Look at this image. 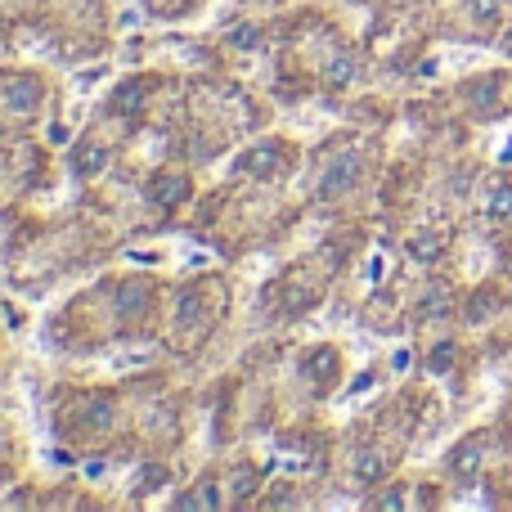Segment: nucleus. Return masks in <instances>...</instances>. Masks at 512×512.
Wrapping results in <instances>:
<instances>
[{"label":"nucleus","instance_id":"nucleus-13","mask_svg":"<svg viewBox=\"0 0 512 512\" xmlns=\"http://www.w3.org/2000/svg\"><path fill=\"white\" fill-rule=\"evenodd\" d=\"M450 310V292L445 288H427V297H423V315L427 319H436V315H445Z\"/></svg>","mask_w":512,"mask_h":512},{"label":"nucleus","instance_id":"nucleus-17","mask_svg":"<svg viewBox=\"0 0 512 512\" xmlns=\"http://www.w3.org/2000/svg\"><path fill=\"white\" fill-rule=\"evenodd\" d=\"M162 481H167V472H162V468H149V472H144V477H140V490H149V486H162Z\"/></svg>","mask_w":512,"mask_h":512},{"label":"nucleus","instance_id":"nucleus-1","mask_svg":"<svg viewBox=\"0 0 512 512\" xmlns=\"http://www.w3.org/2000/svg\"><path fill=\"white\" fill-rule=\"evenodd\" d=\"M360 176H364L360 153H342V158L324 171V180H319V198H324V203H337V198H346L355 185H360Z\"/></svg>","mask_w":512,"mask_h":512},{"label":"nucleus","instance_id":"nucleus-5","mask_svg":"<svg viewBox=\"0 0 512 512\" xmlns=\"http://www.w3.org/2000/svg\"><path fill=\"white\" fill-rule=\"evenodd\" d=\"M108 162V149H99V140H86L77 149V158H72V167H77V176H99Z\"/></svg>","mask_w":512,"mask_h":512},{"label":"nucleus","instance_id":"nucleus-18","mask_svg":"<svg viewBox=\"0 0 512 512\" xmlns=\"http://www.w3.org/2000/svg\"><path fill=\"white\" fill-rule=\"evenodd\" d=\"M230 41H234V45H256V27H239Z\"/></svg>","mask_w":512,"mask_h":512},{"label":"nucleus","instance_id":"nucleus-9","mask_svg":"<svg viewBox=\"0 0 512 512\" xmlns=\"http://www.w3.org/2000/svg\"><path fill=\"white\" fill-rule=\"evenodd\" d=\"M301 369H306V378H324V382H333V373H337V355L328 351V346H319L315 355H306V364H301Z\"/></svg>","mask_w":512,"mask_h":512},{"label":"nucleus","instance_id":"nucleus-14","mask_svg":"<svg viewBox=\"0 0 512 512\" xmlns=\"http://www.w3.org/2000/svg\"><path fill=\"white\" fill-rule=\"evenodd\" d=\"M468 9H472V18H477V23H495L499 9H504V0H468Z\"/></svg>","mask_w":512,"mask_h":512},{"label":"nucleus","instance_id":"nucleus-7","mask_svg":"<svg viewBox=\"0 0 512 512\" xmlns=\"http://www.w3.org/2000/svg\"><path fill=\"white\" fill-rule=\"evenodd\" d=\"M185 194H189V180L185 176H158V185H153V203H158V207H176Z\"/></svg>","mask_w":512,"mask_h":512},{"label":"nucleus","instance_id":"nucleus-16","mask_svg":"<svg viewBox=\"0 0 512 512\" xmlns=\"http://www.w3.org/2000/svg\"><path fill=\"white\" fill-rule=\"evenodd\" d=\"M234 486H239V495H252V486H256V472H252V468H243L239 477H234Z\"/></svg>","mask_w":512,"mask_h":512},{"label":"nucleus","instance_id":"nucleus-12","mask_svg":"<svg viewBox=\"0 0 512 512\" xmlns=\"http://www.w3.org/2000/svg\"><path fill=\"white\" fill-rule=\"evenodd\" d=\"M351 77H355V59L351 54H333V63H328V81H333V86H346Z\"/></svg>","mask_w":512,"mask_h":512},{"label":"nucleus","instance_id":"nucleus-4","mask_svg":"<svg viewBox=\"0 0 512 512\" xmlns=\"http://www.w3.org/2000/svg\"><path fill=\"white\" fill-rule=\"evenodd\" d=\"M477 468H481V441L472 436V441H463L459 450L450 454V472L454 477H477Z\"/></svg>","mask_w":512,"mask_h":512},{"label":"nucleus","instance_id":"nucleus-11","mask_svg":"<svg viewBox=\"0 0 512 512\" xmlns=\"http://www.w3.org/2000/svg\"><path fill=\"white\" fill-rule=\"evenodd\" d=\"M490 212H495V216H512V185H508V180H495V185H490Z\"/></svg>","mask_w":512,"mask_h":512},{"label":"nucleus","instance_id":"nucleus-2","mask_svg":"<svg viewBox=\"0 0 512 512\" xmlns=\"http://www.w3.org/2000/svg\"><path fill=\"white\" fill-rule=\"evenodd\" d=\"M239 171H243V176H256V180L279 176V171H283L279 144H256V149H248V153L239 158Z\"/></svg>","mask_w":512,"mask_h":512},{"label":"nucleus","instance_id":"nucleus-10","mask_svg":"<svg viewBox=\"0 0 512 512\" xmlns=\"http://www.w3.org/2000/svg\"><path fill=\"white\" fill-rule=\"evenodd\" d=\"M441 248H445L441 234H414V239H409V252H414L418 261H436V256H441Z\"/></svg>","mask_w":512,"mask_h":512},{"label":"nucleus","instance_id":"nucleus-8","mask_svg":"<svg viewBox=\"0 0 512 512\" xmlns=\"http://www.w3.org/2000/svg\"><path fill=\"white\" fill-rule=\"evenodd\" d=\"M216 504H221V495H216V481H212V477L198 481L194 495H180V499H176V508H185V512H194V508H216Z\"/></svg>","mask_w":512,"mask_h":512},{"label":"nucleus","instance_id":"nucleus-15","mask_svg":"<svg viewBox=\"0 0 512 512\" xmlns=\"http://www.w3.org/2000/svg\"><path fill=\"white\" fill-rule=\"evenodd\" d=\"M450 364H454V342H441L432 355H427V369H432V373H445Z\"/></svg>","mask_w":512,"mask_h":512},{"label":"nucleus","instance_id":"nucleus-6","mask_svg":"<svg viewBox=\"0 0 512 512\" xmlns=\"http://www.w3.org/2000/svg\"><path fill=\"white\" fill-rule=\"evenodd\" d=\"M9 104L18 108V113H36V104H41V95H36V81L27 77H9Z\"/></svg>","mask_w":512,"mask_h":512},{"label":"nucleus","instance_id":"nucleus-3","mask_svg":"<svg viewBox=\"0 0 512 512\" xmlns=\"http://www.w3.org/2000/svg\"><path fill=\"white\" fill-rule=\"evenodd\" d=\"M387 468H391V454H382V450H360L351 463L355 481H378V477H387Z\"/></svg>","mask_w":512,"mask_h":512}]
</instances>
